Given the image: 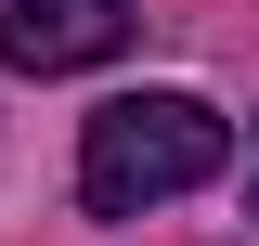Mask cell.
<instances>
[{
	"label": "cell",
	"mask_w": 259,
	"mask_h": 246,
	"mask_svg": "<svg viewBox=\"0 0 259 246\" xmlns=\"http://www.w3.org/2000/svg\"><path fill=\"white\" fill-rule=\"evenodd\" d=\"M130 52V0H0V65L13 78H78Z\"/></svg>",
	"instance_id": "7a4b0ae2"
},
{
	"label": "cell",
	"mask_w": 259,
	"mask_h": 246,
	"mask_svg": "<svg viewBox=\"0 0 259 246\" xmlns=\"http://www.w3.org/2000/svg\"><path fill=\"white\" fill-rule=\"evenodd\" d=\"M221 155H233V117L207 91H117L78 130V194H91L104 220H143V208H168V194L221 182Z\"/></svg>",
	"instance_id": "6da1fadb"
}]
</instances>
